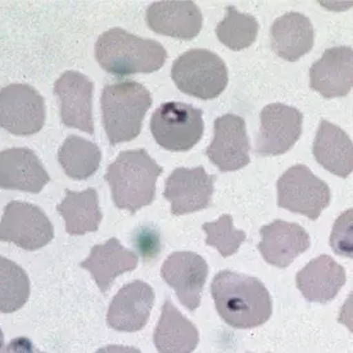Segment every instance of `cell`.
Segmentation results:
<instances>
[{"label":"cell","mask_w":353,"mask_h":353,"mask_svg":"<svg viewBox=\"0 0 353 353\" xmlns=\"http://www.w3.org/2000/svg\"><path fill=\"white\" fill-rule=\"evenodd\" d=\"M161 174L162 168L145 149L121 152L105 174L114 205L131 214L150 205L154 201Z\"/></svg>","instance_id":"3957f363"},{"label":"cell","mask_w":353,"mask_h":353,"mask_svg":"<svg viewBox=\"0 0 353 353\" xmlns=\"http://www.w3.org/2000/svg\"><path fill=\"white\" fill-rule=\"evenodd\" d=\"M317 162L334 175L347 177L353 168L352 140L341 128L321 121L314 141Z\"/></svg>","instance_id":"cb8c5ba5"},{"label":"cell","mask_w":353,"mask_h":353,"mask_svg":"<svg viewBox=\"0 0 353 353\" xmlns=\"http://www.w3.org/2000/svg\"><path fill=\"white\" fill-rule=\"evenodd\" d=\"M139 257L137 253L126 250L119 239L111 238L104 244L94 245L89 257L80 263L86 269L103 293H107L112 283L123 272L137 269Z\"/></svg>","instance_id":"44dd1931"},{"label":"cell","mask_w":353,"mask_h":353,"mask_svg":"<svg viewBox=\"0 0 353 353\" xmlns=\"http://www.w3.org/2000/svg\"><path fill=\"white\" fill-rule=\"evenodd\" d=\"M330 243L336 254L352 257V210L345 211L334 223Z\"/></svg>","instance_id":"f546056e"},{"label":"cell","mask_w":353,"mask_h":353,"mask_svg":"<svg viewBox=\"0 0 353 353\" xmlns=\"http://www.w3.org/2000/svg\"><path fill=\"white\" fill-rule=\"evenodd\" d=\"M46 122V102L26 84H12L0 89V128L14 135H31Z\"/></svg>","instance_id":"9c48e42d"},{"label":"cell","mask_w":353,"mask_h":353,"mask_svg":"<svg viewBox=\"0 0 353 353\" xmlns=\"http://www.w3.org/2000/svg\"><path fill=\"white\" fill-rule=\"evenodd\" d=\"M311 88L325 98L345 97L353 84V52L351 47L325 50L310 70Z\"/></svg>","instance_id":"e0dca14e"},{"label":"cell","mask_w":353,"mask_h":353,"mask_svg":"<svg viewBox=\"0 0 353 353\" xmlns=\"http://www.w3.org/2000/svg\"><path fill=\"white\" fill-rule=\"evenodd\" d=\"M95 353H141L138 348L130 347V345H119V344H112L103 347L98 350Z\"/></svg>","instance_id":"1f68e13d"},{"label":"cell","mask_w":353,"mask_h":353,"mask_svg":"<svg viewBox=\"0 0 353 353\" xmlns=\"http://www.w3.org/2000/svg\"><path fill=\"white\" fill-rule=\"evenodd\" d=\"M203 130V112L185 103H165L150 120V131L157 144L172 152L193 148L202 138Z\"/></svg>","instance_id":"8992f818"},{"label":"cell","mask_w":353,"mask_h":353,"mask_svg":"<svg viewBox=\"0 0 353 353\" xmlns=\"http://www.w3.org/2000/svg\"><path fill=\"white\" fill-rule=\"evenodd\" d=\"M250 139L245 121L236 114H223L214 121V137L207 148L211 162L223 172L236 171L250 163Z\"/></svg>","instance_id":"7c38bea8"},{"label":"cell","mask_w":353,"mask_h":353,"mask_svg":"<svg viewBox=\"0 0 353 353\" xmlns=\"http://www.w3.org/2000/svg\"><path fill=\"white\" fill-rule=\"evenodd\" d=\"M314 26L305 14L290 12L271 28V46L278 56L294 62L314 47Z\"/></svg>","instance_id":"603a6c76"},{"label":"cell","mask_w":353,"mask_h":353,"mask_svg":"<svg viewBox=\"0 0 353 353\" xmlns=\"http://www.w3.org/2000/svg\"><path fill=\"white\" fill-rule=\"evenodd\" d=\"M211 293L219 315L235 329L263 325L272 314L269 290L257 278L223 270L212 280Z\"/></svg>","instance_id":"6da1fadb"},{"label":"cell","mask_w":353,"mask_h":353,"mask_svg":"<svg viewBox=\"0 0 353 353\" xmlns=\"http://www.w3.org/2000/svg\"><path fill=\"white\" fill-rule=\"evenodd\" d=\"M30 297V279L16 262L0 256V312L12 314L25 306Z\"/></svg>","instance_id":"4316f807"},{"label":"cell","mask_w":353,"mask_h":353,"mask_svg":"<svg viewBox=\"0 0 353 353\" xmlns=\"http://www.w3.org/2000/svg\"><path fill=\"white\" fill-rule=\"evenodd\" d=\"M93 90L92 80L76 71H67L57 80L54 94L63 125L93 135Z\"/></svg>","instance_id":"5bb4252c"},{"label":"cell","mask_w":353,"mask_h":353,"mask_svg":"<svg viewBox=\"0 0 353 353\" xmlns=\"http://www.w3.org/2000/svg\"><path fill=\"white\" fill-rule=\"evenodd\" d=\"M219 40L232 50H242L252 46L259 34V22L251 14L241 13L230 6L225 19L217 25Z\"/></svg>","instance_id":"83f0119b"},{"label":"cell","mask_w":353,"mask_h":353,"mask_svg":"<svg viewBox=\"0 0 353 353\" xmlns=\"http://www.w3.org/2000/svg\"><path fill=\"white\" fill-rule=\"evenodd\" d=\"M159 353H192L199 343L196 326L168 298L153 335Z\"/></svg>","instance_id":"7402d4cb"},{"label":"cell","mask_w":353,"mask_h":353,"mask_svg":"<svg viewBox=\"0 0 353 353\" xmlns=\"http://www.w3.org/2000/svg\"><path fill=\"white\" fill-rule=\"evenodd\" d=\"M57 211L63 216L65 230L71 235L97 232L102 223L99 196L93 188L84 192H72L67 189L65 198L62 203L57 205Z\"/></svg>","instance_id":"d4e9b609"},{"label":"cell","mask_w":353,"mask_h":353,"mask_svg":"<svg viewBox=\"0 0 353 353\" xmlns=\"http://www.w3.org/2000/svg\"><path fill=\"white\" fill-rule=\"evenodd\" d=\"M303 114L294 107L281 103L266 105L261 112V128L256 153L279 156L292 148L301 137Z\"/></svg>","instance_id":"30bf717a"},{"label":"cell","mask_w":353,"mask_h":353,"mask_svg":"<svg viewBox=\"0 0 353 353\" xmlns=\"http://www.w3.org/2000/svg\"><path fill=\"white\" fill-rule=\"evenodd\" d=\"M101 103L107 138L111 145H116L139 135L152 97L137 81H119L105 85Z\"/></svg>","instance_id":"277c9868"},{"label":"cell","mask_w":353,"mask_h":353,"mask_svg":"<svg viewBox=\"0 0 353 353\" xmlns=\"http://www.w3.org/2000/svg\"><path fill=\"white\" fill-rule=\"evenodd\" d=\"M102 159L101 149L93 141L80 137H68L58 150V161L65 174L74 180L93 176Z\"/></svg>","instance_id":"484cf974"},{"label":"cell","mask_w":353,"mask_h":353,"mask_svg":"<svg viewBox=\"0 0 353 353\" xmlns=\"http://www.w3.org/2000/svg\"><path fill=\"white\" fill-rule=\"evenodd\" d=\"M4 353H44L39 351L34 343L25 336H19L13 341H10V344L6 348Z\"/></svg>","instance_id":"4dcf8cb0"},{"label":"cell","mask_w":353,"mask_h":353,"mask_svg":"<svg viewBox=\"0 0 353 353\" xmlns=\"http://www.w3.org/2000/svg\"><path fill=\"white\" fill-rule=\"evenodd\" d=\"M214 176L205 168H179L168 176L165 198L171 203L175 216L192 214L208 207L214 194Z\"/></svg>","instance_id":"4fadbf2b"},{"label":"cell","mask_w":353,"mask_h":353,"mask_svg":"<svg viewBox=\"0 0 353 353\" xmlns=\"http://www.w3.org/2000/svg\"><path fill=\"white\" fill-rule=\"evenodd\" d=\"M50 177L37 154L28 148L0 152V188L39 193Z\"/></svg>","instance_id":"d6986e66"},{"label":"cell","mask_w":353,"mask_h":353,"mask_svg":"<svg viewBox=\"0 0 353 353\" xmlns=\"http://www.w3.org/2000/svg\"><path fill=\"white\" fill-rule=\"evenodd\" d=\"M95 57L103 70L114 76L150 74L168 59L161 43L114 28L102 34L95 44Z\"/></svg>","instance_id":"7a4b0ae2"},{"label":"cell","mask_w":353,"mask_h":353,"mask_svg":"<svg viewBox=\"0 0 353 353\" xmlns=\"http://www.w3.org/2000/svg\"><path fill=\"white\" fill-rule=\"evenodd\" d=\"M171 76L183 93L201 99L219 97L229 81L225 62L207 49H192L181 54L172 65Z\"/></svg>","instance_id":"5b68a950"},{"label":"cell","mask_w":353,"mask_h":353,"mask_svg":"<svg viewBox=\"0 0 353 353\" xmlns=\"http://www.w3.org/2000/svg\"><path fill=\"white\" fill-rule=\"evenodd\" d=\"M248 353H252V352H248Z\"/></svg>","instance_id":"836d02e7"},{"label":"cell","mask_w":353,"mask_h":353,"mask_svg":"<svg viewBox=\"0 0 353 353\" xmlns=\"http://www.w3.org/2000/svg\"><path fill=\"white\" fill-rule=\"evenodd\" d=\"M202 229L207 234L205 244L214 247L223 257L236 253L247 238L245 232L234 228L230 214H223L214 223H203Z\"/></svg>","instance_id":"f1b7e54d"},{"label":"cell","mask_w":353,"mask_h":353,"mask_svg":"<svg viewBox=\"0 0 353 353\" xmlns=\"http://www.w3.org/2000/svg\"><path fill=\"white\" fill-rule=\"evenodd\" d=\"M54 238V228L37 205L12 201L0 220V241L12 242L26 251L46 247Z\"/></svg>","instance_id":"ba28073f"},{"label":"cell","mask_w":353,"mask_h":353,"mask_svg":"<svg viewBox=\"0 0 353 353\" xmlns=\"http://www.w3.org/2000/svg\"><path fill=\"white\" fill-rule=\"evenodd\" d=\"M345 271L327 254L310 261L296 276V284L308 302L327 303L345 284Z\"/></svg>","instance_id":"ffe728a7"},{"label":"cell","mask_w":353,"mask_h":353,"mask_svg":"<svg viewBox=\"0 0 353 353\" xmlns=\"http://www.w3.org/2000/svg\"><path fill=\"white\" fill-rule=\"evenodd\" d=\"M4 334H3V332H1V329H0V353H4Z\"/></svg>","instance_id":"d6a6232c"},{"label":"cell","mask_w":353,"mask_h":353,"mask_svg":"<svg viewBox=\"0 0 353 353\" xmlns=\"http://www.w3.org/2000/svg\"><path fill=\"white\" fill-rule=\"evenodd\" d=\"M262 241L259 244L265 261L285 269L311 245L308 232L298 223L276 220L261 228Z\"/></svg>","instance_id":"2e32d148"},{"label":"cell","mask_w":353,"mask_h":353,"mask_svg":"<svg viewBox=\"0 0 353 353\" xmlns=\"http://www.w3.org/2000/svg\"><path fill=\"white\" fill-rule=\"evenodd\" d=\"M153 305V288L141 280L132 281L120 289L112 299L107 324L117 332H139L147 325Z\"/></svg>","instance_id":"9a60e30c"},{"label":"cell","mask_w":353,"mask_h":353,"mask_svg":"<svg viewBox=\"0 0 353 353\" xmlns=\"http://www.w3.org/2000/svg\"><path fill=\"white\" fill-rule=\"evenodd\" d=\"M330 203V189L305 165H296L278 181V205L316 220Z\"/></svg>","instance_id":"52a82bcc"},{"label":"cell","mask_w":353,"mask_h":353,"mask_svg":"<svg viewBox=\"0 0 353 353\" xmlns=\"http://www.w3.org/2000/svg\"><path fill=\"white\" fill-rule=\"evenodd\" d=\"M147 22L154 32L190 40L202 28V12L194 1H156L147 10Z\"/></svg>","instance_id":"ac0fdd59"},{"label":"cell","mask_w":353,"mask_h":353,"mask_svg":"<svg viewBox=\"0 0 353 353\" xmlns=\"http://www.w3.org/2000/svg\"><path fill=\"white\" fill-rule=\"evenodd\" d=\"M161 275L188 310L195 311L199 307L208 278V265L202 256L194 252H174L163 262Z\"/></svg>","instance_id":"8fae6325"}]
</instances>
